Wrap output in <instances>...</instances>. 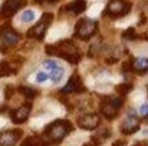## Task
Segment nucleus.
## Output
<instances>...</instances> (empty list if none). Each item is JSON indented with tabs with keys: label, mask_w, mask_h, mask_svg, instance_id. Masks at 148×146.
Returning a JSON list of instances; mask_svg holds the SVG:
<instances>
[{
	"label": "nucleus",
	"mask_w": 148,
	"mask_h": 146,
	"mask_svg": "<svg viewBox=\"0 0 148 146\" xmlns=\"http://www.w3.org/2000/svg\"><path fill=\"white\" fill-rule=\"evenodd\" d=\"M147 90H148V85H147Z\"/></svg>",
	"instance_id": "7c9ffc66"
},
{
	"label": "nucleus",
	"mask_w": 148,
	"mask_h": 146,
	"mask_svg": "<svg viewBox=\"0 0 148 146\" xmlns=\"http://www.w3.org/2000/svg\"><path fill=\"white\" fill-rule=\"evenodd\" d=\"M97 29H98V23L95 20L89 17L81 19L75 26V36L79 37L81 40H88L97 33Z\"/></svg>",
	"instance_id": "20e7f679"
},
{
	"label": "nucleus",
	"mask_w": 148,
	"mask_h": 146,
	"mask_svg": "<svg viewBox=\"0 0 148 146\" xmlns=\"http://www.w3.org/2000/svg\"><path fill=\"white\" fill-rule=\"evenodd\" d=\"M46 145H48V142H45L39 136H29L22 143V146H46Z\"/></svg>",
	"instance_id": "f3484780"
},
{
	"label": "nucleus",
	"mask_w": 148,
	"mask_h": 146,
	"mask_svg": "<svg viewBox=\"0 0 148 146\" xmlns=\"http://www.w3.org/2000/svg\"><path fill=\"white\" fill-rule=\"evenodd\" d=\"M122 97H118V96H108L105 97L101 103V113L106 117V119H114L121 106H122Z\"/></svg>",
	"instance_id": "423d86ee"
},
{
	"label": "nucleus",
	"mask_w": 148,
	"mask_h": 146,
	"mask_svg": "<svg viewBox=\"0 0 148 146\" xmlns=\"http://www.w3.org/2000/svg\"><path fill=\"white\" fill-rule=\"evenodd\" d=\"M30 109H32V105H30V103L22 105L19 109H16V110H13V112L10 113L12 120H13L14 123H23V122L27 119V116H29V113H30Z\"/></svg>",
	"instance_id": "f8f14e48"
},
{
	"label": "nucleus",
	"mask_w": 148,
	"mask_h": 146,
	"mask_svg": "<svg viewBox=\"0 0 148 146\" xmlns=\"http://www.w3.org/2000/svg\"><path fill=\"white\" fill-rule=\"evenodd\" d=\"M122 37H124L125 40H135V39H137L135 29H134V27H130V29H127V30L122 33Z\"/></svg>",
	"instance_id": "5701e85b"
},
{
	"label": "nucleus",
	"mask_w": 148,
	"mask_h": 146,
	"mask_svg": "<svg viewBox=\"0 0 148 146\" xmlns=\"http://www.w3.org/2000/svg\"><path fill=\"white\" fill-rule=\"evenodd\" d=\"M63 10H66L72 14H81L86 10V0H73L69 4H66Z\"/></svg>",
	"instance_id": "4468645a"
},
{
	"label": "nucleus",
	"mask_w": 148,
	"mask_h": 146,
	"mask_svg": "<svg viewBox=\"0 0 148 146\" xmlns=\"http://www.w3.org/2000/svg\"><path fill=\"white\" fill-rule=\"evenodd\" d=\"M35 79H36V82H38V83H43V82H46V80L49 79V75H48V73H45V72H38Z\"/></svg>",
	"instance_id": "393cba45"
},
{
	"label": "nucleus",
	"mask_w": 148,
	"mask_h": 146,
	"mask_svg": "<svg viewBox=\"0 0 148 146\" xmlns=\"http://www.w3.org/2000/svg\"><path fill=\"white\" fill-rule=\"evenodd\" d=\"M131 12V3L127 0H109L103 14L109 16L112 19H118V17H124Z\"/></svg>",
	"instance_id": "7ed1b4c3"
},
{
	"label": "nucleus",
	"mask_w": 148,
	"mask_h": 146,
	"mask_svg": "<svg viewBox=\"0 0 148 146\" xmlns=\"http://www.w3.org/2000/svg\"><path fill=\"white\" fill-rule=\"evenodd\" d=\"M145 120H147V122H148V113H147V115H145Z\"/></svg>",
	"instance_id": "c756f323"
},
{
	"label": "nucleus",
	"mask_w": 148,
	"mask_h": 146,
	"mask_svg": "<svg viewBox=\"0 0 148 146\" xmlns=\"http://www.w3.org/2000/svg\"><path fill=\"white\" fill-rule=\"evenodd\" d=\"M134 146H147V142H137Z\"/></svg>",
	"instance_id": "cd10ccee"
},
{
	"label": "nucleus",
	"mask_w": 148,
	"mask_h": 146,
	"mask_svg": "<svg viewBox=\"0 0 148 146\" xmlns=\"http://www.w3.org/2000/svg\"><path fill=\"white\" fill-rule=\"evenodd\" d=\"M99 125V117L95 113H89V115H84L78 119V126L81 129L85 130H92Z\"/></svg>",
	"instance_id": "9b49d317"
},
{
	"label": "nucleus",
	"mask_w": 148,
	"mask_h": 146,
	"mask_svg": "<svg viewBox=\"0 0 148 146\" xmlns=\"http://www.w3.org/2000/svg\"><path fill=\"white\" fill-rule=\"evenodd\" d=\"M39 1H46V3H56L58 0H39Z\"/></svg>",
	"instance_id": "c85d7f7f"
},
{
	"label": "nucleus",
	"mask_w": 148,
	"mask_h": 146,
	"mask_svg": "<svg viewBox=\"0 0 148 146\" xmlns=\"http://www.w3.org/2000/svg\"><path fill=\"white\" fill-rule=\"evenodd\" d=\"M23 4H25V0H6L3 6L0 7V16L4 19H10Z\"/></svg>",
	"instance_id": "1a4fd4ad"
},
{
	"label": "nucleus",
	"mask_w": 148,
	"mask_h": 146,
	"mask_svg": "<svg viewBox=\"0 0 148 146\" xmlns=\"http://www.w3.org/2000/svg\"><path fill=\"white\" fill-rule=\"evenodd\" d=\"M22 136V130H6L0 135V146H13Z\"/></svg>",
	"instance_id": "ddd939ff"
},
{
	"label": "nucleus",
	"mask_w": 148,
	"mask_h": 146,
	"mask_svg": "<svg viewBox=\"0 0 148 146\" xmlns=\"http://www.w3.org/2000/svg\"><path fill=\"white\" fill-rule=\"evenodd\" d=\"M43 66H45V69L50 72V70H53L56 66H58V63H56V60H53V59H48V60H45L43 62Z\"/></svg>",
	"instance_id": "b1692460"
},
{
	"label": "nucleus",
	"mask_w": 148,
	"mask_h": 146,
	"mask_svg": "<svg viewBox=\"0 0 148 146\" xmlns=\"http://www.w3.org/2000/svg\"><path fill=\"white\" fill-rule=\"evenodd\" d=\"M147 39H148V35H147Z\"/></svg>",
	"instance_id": "2f4dec72"
},
{
	"label": "nucleus",
	"mask_w": 148,
	"mask_h": 146,
	"mask_svg": "<svg viewBox=\"0 0 148 146\" xmlns=\"http://www.w3.org/2000/svg\"><path fill=\"white\" fill-rule=\"evenodd\" d=\"M13 73H16V70L7 62H0V77H7Z\"/></svg>",
	"instance_id": "6ab92c4d"
},
{
	"label": "nucleus",
	"mask_w": 148,
	"mask_h": 146,
	"mask_svg": "<svg viewBox=\"0 0 148 146\" xmlns=\"http://www.w3.org/2000/svg\"><path fill=\"white\" fill-rule=\"evenodd\" d=\"M46 53L52 54V56H58V57H62L65 59L66 62L72 63V65H76L79 63L81 60V52L78 46L69 40V39H65V40H60L58 42L56 45H49L46 46Z\"/></svg>",
	"instance_id": "f257e3e1"
},
{
	"label": "nucleus",
	"mask_w": 148,
	"mask_h": 146,
	"mask_svg": "<svg viewBox=\"0 0 148 146\" xmlns=\"http://www.w3.org/2000/svg\"><path fill=\"white\" fill-rule=\"evenodd\" d=\"M140 123H141L140 117H138L137 113L131 109V110L128 112L127 117L124 119V122L121 123V132H122L124 135H132V133H135V132L140 129Z\"/></svg>",
	"instance_id": "0eeeda50"
},
{
	"label": "nucleus",
	"mask_w": 148,
	"mask_h": 146,
	"mask_svg": "<svg viewBox=\"0 0 148 146\" xmlns=\"http://www.w3.org/2000/svg\"><path fill=\"white\" fill-rule=\"evenodd\" d=\"M35 17H36V13H35L33 10L27 9V10H25V12L22 13L20 20H22V22H25V23H29V22H33V20H35Z\"/></svg>",
	"instance_id": "412c9836"
},
{
	"label": "nucleus",
	"mask_w": 148,
	"mask_h": 146,
	"mask_svg": "<svg viewBox=\"0 0 148 146\" xmlns=\"http://www.w3.org/2000/svg\"><path fill=\"white\" fill-rule=\"evenodd\" d=\"M140 113H141V115H144V116L148 113V105L147 103H144V105H141V106H140Z\"/></svg>",
	"instance_id": "a878e982"
},
{
	"label": "nucleus",
	"mask_w": 148,
	"mask_h": 146,
	"mask_svg": "<svg viewBox=\"0 0 148 146\" xmlns=\"http://www.w3.org/2000/svg\"><path fill=\"white\" fill-rule=\"evenodd\" d=\"M131 89H132V85H131V83H122V85H118V86H116V92H118L119 95H122V96L128 95V93L131 92Z\"/></svg>",
	"instance_id": "4be33fe9"
},
{
	"label": "nucleus",
	"mask_w": 148,
	"mask_h": 146,
	"mask_svg": "<svg viewBox=\"0 0 148 146\" xmlns=\"http://www.w3.org/2000/svg\"><path fill=\"white\" fill-rule=\"evenodd\" d=\"M53 20V14L52 13H45L42 16V19L38 22V24H35L33 27H30L27 30V37L29 39H38V40H42L46 35V30L49 29L50 23Z\"/></svg>",
	"instance_id": "39448f33"
},
{
	"label": "nucleus",
	"mask_w": 148,
	"mask_h": 146,
	"mask_svg": "<svg viewBox=\"0 0 148 146\" xmlns=\"http://www.w3.org/2000/svg\"><path fill=\"white\" fill-rule=\"evenodd\" d=\"M109 136V130L108 129H102V130H98L94 136H92V142L95 143V146H98V145H101L106 138Z\"/></svg>",
	"instance_id": "a211bd4d"
},
{
	"label": "nucleus",
	"mask_w": 148,
	"mask_h": 146,
	"mask_svg": "<svg viewBox=\"0 0 148 146\" xmlns=\"http://www.w3.org/2000/svg\"><path fill=\"white\" fill-rule=\"evenodd\" d=\"M72 130H73V126H72L71 122H68V120H56L50 126H48V129L45 130L43 135L48 139V143L56 145L66 135H69Z\"/></svg>",
	"instance_id": "f03ea898"
},
{
	"label": "nucleus",
	"mask_w": 148,
	"mask_h": 146,
	"mask_svg": "<svg viewBox=\"0 0 148 146\" xmlns=\"http://www.w3.org/2000/svg\"><path fill=\"white\" fill-rule=\"evenodd\" d=\"M0 40L7 46H13L19 42V33L9 23L3 24V26H0Z\"/></svg>",
	"instance_id": "6e6552de"
},
{
	"label": "nucleus",
	"mask_w": 148,
	"mask_h": 146,
	"mask_svg": "<svg viewBox=\"0 0 148 146\" xmlns=\"http://www.w3.org/2000/svg\"><path fill=\"white\" fill-rule=\"evenodd\" d=\"M112 146H125V142H115Z\"/></svg>",
	"instance_id": "bb28decb"
},
{
	"label": "nucleus",
	"mask_w": 148,
	"mask_h": 146,
	"mask_svg": "<svg viewBox=\"0 0 148 146\" xmlns=\"http://www.w3.org/2000/svg\"><path fill=\"white\" fill-rule=\"evenodd\" d=\"M63 75H65L63 67H60V66L58 65V66H56L53 70H50V72H49V79L53 82V83H59V82L62 80Z\"/></svg>",
	"instance_id": "dca6fc26"
},
{
	"label": "nucleus",
	"mask_w": 148,
	"mask_h": 146,
	"mask_svg": "<svg viewBox=\"0 0 148 146\" xmlns=\"http://www.w3.org/2000/svg\"><path fill=\"white\" fill-rule=\"evenodd\" d=\"M19 92L26 97V99H35V97L38 96V92H36L35 89L29 88V86H20V88H19Z\"/></svg>",
	"instance_id": "aec40b11"
},
{
	"label": "nucleus",
	"mask_w": 148,
	"mask_h": 146,
	"mask_svg": "<svg viewBox=\"0 0 148 146\" xmlns=\"http://www.w3.org/2000/svg\"><path fill=\"white\" fill-rule=\"evenodd\" d=\"M131 63V70L137 73H147L148 72V59L145 57H137L130 62Z\"/></svg>",
	"instance_id": "2eb2a0df"
},
{
	"label": "nucleus",
	"mask_w": 148,
	"mask_h": 146,
	"mask_svg": "<svg viewBox=\"0 0 148 146\" xmlns=\"http://www.w3.org/2000/svg\"><path fill=\"white\" fill-rule=\"evenodd\" d=\"M84 90H85V86H84L81 77L78 75H73V76H71V79L68 80V83L62 89V93H79Z\"/></svg>",
	"instance_id": "9d476101"
}]
</instances>
